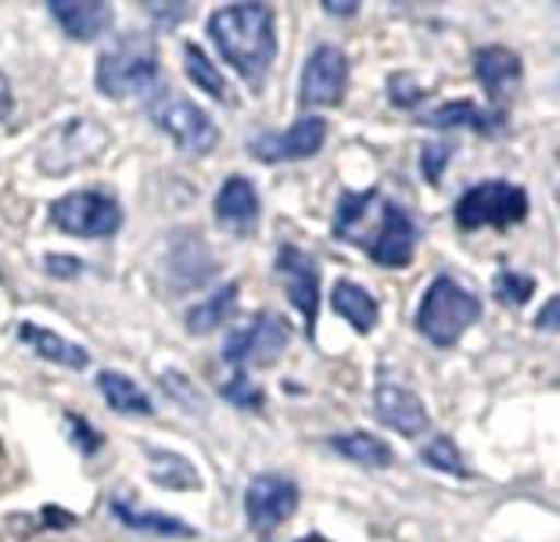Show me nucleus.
<instances>
[{
    "label": "nucleus",
    "instance_id": "32",
    "mask_svg": "<svg viewBox=\"0 0 560 542\" xmlns=\"http://www.w3.org/2000/svg\"><path fill=\"white\" fill-rule=\"evenodd\" d=\"M388 97L396 101L399 108H420V101H424V91L406 80V75H396V80H388Z\"/></svg>",
    "mask_w": 560,
    "mask_h": 542
},
{
    "label": "nucleus",
    "instance_id": "9",
    "mask_svg": "<svg viewBox=\"0 0 560 542\" xmlns=\"http://www.w3.org/2000/svg\"><path fill=\"white\" fill-rule=\"evenodd\" d=\"M273 270L284 281L291 306L305 317V331L316 338V309H320V267H316V259L295 245H284L277 251Z\"/></svg>",
    "mask_w": 560,
    "mask_h": 542
},
{
    "label": "nucleus",
    "instance_id": "4",
    "mask_svg": "<svg viewBox=\"0 0 560 542\" xmlns=\"http://www.w3.org/2000/svg\"><path fill=\"white\" fill-rule=\"evenodd\" d=\"M528 216V195L525 187L506 184V180H486L478 187H467V191L456 198L453 220L460 231H481V226H492V231H506Z\"/></svg>",
    "mask_w": 560,
    "mask_h": 542
},
{
    "label": "nucleus",
    "instance_id": "25",
    "mask_svg": "<svg viewBox=\"0 0 560 542\" xmlns=\"http://www.w3.org/2000/svg\"><path fill=\"white\" fill-rule=\"evenodd\" d=\"M184 69H187L190 83H195L198 91H206L209 97H220V101L231 97V91H226L223 72L215 69V61H212L198 44H187V47H184Z\"/></svg>",
    "mask_w": 560,
    "mask_h": 542
},
{
    "label": "nucleus",
    "instance_id": "24",
    "mask_svg": "<svg viewBox=\"0 0 560 542\" xmlns=\"http://www.w3.org/2000/svg\"><path fill=\"white\" fill-rule=\"evenodd\" d=\"M237 309V284H220V292H212L201 306L187 313V331L190 334H209L223 320H231Z\"/></svg>",
    "mask_w": 560,
    "mask_h": 542
},
{
    "label": "nucleus",
    "instance_id": "2",
    "mask_svg": "<svg viewBox=\"0 0 560 542\" xmlns=\"http://www.w3.org/2000/svg\"><path fill=\"white\" fill-rule=\"evenodd\" d=\"M97 91L105 97H155L162 91L159 47L148 33H126L97 55Z\"/></svg>",
    "mask_w": 560,
    "mask_h": 542
},
{
    "label": "nucleus",
    "instance_id": "38",
    "mask_svg": "<svg viewBox=\"0 0 560 542\" xmlns=\"http://www.w3.org/2000/svg\"><path fill=\"white\" fill-rule=\"evenodd\" d=\"M324 11H327V15L349 19V15H355V11H360V4H324Z\"/></svg>",
    "mask_w": 560,
    "mask_h": 542
},
{
    "label": "nucleus",
    "instance_id": "21",
    "mask_svg": "<svg viewBox=\"0 0 560 542\" xmlns=\"http://www.w3.org/2000/svg\"><path fill=\"white\" fill-rule=\"evenodd\" d=\"M112 514H116V521H122L126 528H133V532H148V535H176V539H187L195 535V528L170 518V514H159V510H140L133 503H126L122 496L112 499Z\"/></svg>",
    "mask_w": 560,
    "mask_h": 542
},
{
    "label": "nucleus",
    "instance_id": "16",
    "mask_svg": "<svg viewBox=\"0 0 560 542\" xmlns=\"http://www.w3.org/2000/svg\"><path fill=\"white\" fill-rule=\"evenodd\" d=\"M374 399H377V417L385 421L388 427H396L399 435L417 438V435H424L431 427L424 402H420L410 388H402L399 381H388V377H385V381L377 385Z\"/></svg>",
    "mask_w": 560,
    "mask_h": 542
},
{
    "label": "nucleus",
    "instance_id": "14",
    "mask_svg": "<svg viewBox=\"0 0 560 542\" xmlns=\"http://www.w3.org/2000/svg\"><path fill=\"white\" fill-rule=\"evenodd\" d=\"M388 198H381L377 187L371 191H360V195H341L338 201V212H335V234L341 241H349L355 248H366L371 237L377 231V220H381V209H385Z\"/></svg>",
    "mask_w": 560,
    "mask_h": 542
},
{
    "label": "nucleus",
    "instance_id": "18",
    "mask_svg": "<svg viewBox=\"0 0 560 542\" xmlns=\"http://www.w3.org/2000/svg\"><path fill=\"white\" fill-rule=\"evenodd\" d=\"M420 122L439 126V130H478V133H500L506 126V111L478 108L475 101H450V105L417 111Z\"/></svg>",
    "mask_w": 560,
    "mask_h": 542
},
{
    "label": "nucleus",
    "instance_id": "28",
    "mask_svg": "<svg viewBox=\"0 0 560 542\" xmlns=\"http://www.w3.org/2000/svg\"><path fill=\"white\" fill-rule=\"evenodd\" d=\"M495 298L503 302V306H525V302L532 298V292H536V281L532 276H525V273H500L495 276Z\"/></svg>",
    "mask_w": 560,
    "mask_h": 542
},
{
    "label": "nucleus",
    "instance_id": "37",
    "mask_svg": "<svg viewBox=\"0 0 560 542\" xmlns=\"http://www.w3.org/2000/svg\"><path fill=\"white\" fill-rule=\"evenodd\" d=\"M165 381H170V388H176V385H180V377L170 374V377H165ZM184 406H190V410H201V402H198V392H195V388H190V392H184Z\"/></svg>",
    "mask_w": 560,
    "mask_h": 542
},
{
    "label": "nucleus",
    "instance_id": "35",
    "mask_svg": "<svg viewBox=\"0 0 560 542\" xmlns=\"http://www.w3.org/2000/svg\"><path fill=\"white\" fill-rule=\"evenodd\" d=\"M11 108H15V97H11V83L4 80V72H0V122L11 116Z\"/></svg>",
    "mask_w": 560,
    "mask_h": 542
},
{
    "label": "nucleus",
    "instance_id": "22",
    "mask_svg": "<svg viewBox=\"0 0 560 542\" xmlns=\"http://www.w3.org/2000/svg\"><path fill=\"white\" fill-rule=\"evenodd\" d=\"M97 388H101V396L108 399V406L116 413H140V417H148V413L155 410V402L148 399L144 388L133 385V377H126L119 370H101L97 374Z\"/></svg>",
    "mask_w": 560,
    "mask_h": 542
},
{
    "label": "nucleus",
    "instance_id": "7",
    "mask_svg": "<svg viewBox=\"0 0 560 542\" xmlns=\"http://www.w3.org/2000/svg\"><path fill=\"white\" fill-rule=\"evenodd\" d=\"M291 345V323L277 313H256L245 327L226 338L223 360L231 367H270L273 360L284 356V349Z\"/></svg>",
    "mask_w": 560,
    "mask_h": 542
},
{
    "label": "nucleus",
    "instance_id": "17",
    "mask_svg": "<svg viewBox=\"0 0 560 542\" xmlns=\"http://www.w3.org/2000/svg\"><path fill=\"white\" fill-rule=\"evenodd\" d=\"M47 11L72 40H97L101 33H108L112 15H116V8L105 0H55Z\"/></svg>",
    "mask_w": 560,
    "mask_h": 542
},
{
    "label": "nucleus",
    "instance_id": "26",
    "mask_svg": "<svg viewBox=\"0 0 560 542\" xmlns=\"http://www.w3.org/2000/svg\"><path fill=\"white\" fill-rule=\"evenodd\" d=\"M151 478L162 485V488H201V478L190 463L180 457V452H151Z\"/></svg>",
    "mask_w": 560,
    "mask_h": 542
},
{
    "label": "nucleus",
    "instance_id": "11",
    "mask_svg": "<svg viewBox=\"0 0 560 542\" xmlns=\"http://www.w3.org/2000/svg\"><path fill=\"white\" fill-rule=\"evenodd\" d=\"M371 259L377 267L385 270H406L413 262V251H417V223L410 220V212L402 205H392L385 201L381 209V220H377V231L371 237Z\"/></svg>",
    "mask_w": 560,
    "mask_h": 542
},
{
    "label": "nucleus",
    "instance_id": "6",
    "mask_svg": "<svg viewBox=\"0 0 560 542\" xmlns=\"http://www.w3.org/2000/svg\"><path fill=\"white\" fill-rule=\"evenodd\" d=\"M50 223L72 237H112L122 226V205L105 191H72L50 205Z\"/></svg>",
    "mask_w": 560,
    "mask_h": 542
},
{
    "label": "nucleus",
    "instance_id": "5",
    "mask_svg": "<svg viewBox=\"0 0 560 542\" xmlns=\"http://www.w3.org/2000/svg\"><path fill=\"white\" fill-rule=\"evenodd\" d=\"M148 116L162 133H170L176 148L187 151V155H206V151H212L215 141H220V130H215V122L209 119V111L190 105L180 94L159 91L148 101Z\"/></svg>",
    "mask_w": 560,
    "mask_h": 542
},
{
    "label": "nucleus",
    "instance_id": "33",
    "mask_svg": "<svg viewBox=\"0 0 560 542\" xmlns=\"http://www.w3.org/2000/svg\"><path fill=\"white\" fill-rule=\"evenodd\" d=\"M148 15H155L162 30H176L184 19L195 15V4H144Z\"/></svg>",
    "mask_w": 560,
    "mask_h": 542
},
{
    "label": "nucleus",
    "instance_id": "3",
    "mask_svg": "<svg viewBox=\"0 0 560 542\" xmlns=\"http://www.w3.org/2000/svg\"><path fill=\"white\" fill-rule=\"evenodd\" d=\"M481 317V298L467 292L453 276H435L428 295L420 298L417 309V331L435 349H450L460 342V334Z\"/></svg>",
    "mask_w": 560,
    "mask_h": 542
},
{
    "label": "nucleus",
    "instance_id": "20",
    "mask_svg": "<svg viewBox=\"0 0 560 542\" xmlns=\"http://www.w3.org/2000/svg\"><path fill=\"white\" fill-rule=\"evenodd\" d=\"M330 306H335V313L346 323H352L355 331L366 334L377 327V317H381V306L377 298L366 292V287L352 284V281H338L335 292H330Z\"/></svg>",
    "mask_w": 560,
    "mask_h": 542
},
{
    "label": "nucleus",
    "instance_id": "15",
    "mask_svg": "<svg viewBox=\"0 0 560 542\" xmlns=\"http://www.w3.org/2000/svg\"><path fill=\"white\" fill-rule=\"evenodd\" d=\"M212 212L231 234H252L262 216L256 184H252L248 176H231V180L220 187V195H215Z\"/></svg>",
    "mask_w": 560,
    "mask_h": 542
},
{
    "label": "nucleus",
    "instance_id": "8",
    "mask_svg": "<svg viewBox=\"0 0 560 542\" xmlns=\"http://www.w3.org/2000/svg\"><path fill=\"white\" fill-rule=\"evenodd\" d=\"M346 91H349V58L338 47L320 44L302 69V86H299L302 108L341 105Z\"/></svg>",
    "mask_w": 560,
    "mask_h": 542
},
{
    "label": "nucleus",
    "instance_id": "13",
    "mask_svg": "<svg viewBox=\"0 0 560 542\" xmlns=\"http://www.w3.org/2000/svg\"><path fill=\"white\" fill-rule=\"evenodd\" d=\"M475 75H478V83H481V91H486V97L492 101V108L503 111L506 101L517 94L525 69H521V58L514 55V50H506V47H481V50H475Z\"/></svg>",
    "mask_w": 560,
    "mask_h": 542
},
{
    "label": "nucleus",
    "instance_id": "30",
    "mask_svg": "<svg viewBox=\"0 0 560 542\" xmlns=\"http://www.w3.org/2000/svg\"><path fill=\"white\" fill-rule=\"evenodd\" d=\"M453 155H456V144H450V141H428L420 148V169H424L431 184L442 180V169L450 166Z\"/></svg>",
    "mask_w": 560,
    "mask_h": 542
},
{
    "label": "nucleus",
    "instance_id": "1",
    "mask_svg": "<svg viewBox=\"0 0 560 542\" xmlns=\"http://www.w3.org/2000/svg\"><path fill=\"white\" fill-rule=\"evenodd\" d=\"M209 36L226 66L241 72V80L262 86L277 61V19L270 4H226L212 11Z\"/></svg>",
    "mask_w": 560,
    "mask_h": 542
},
{
    "label": "nucleus",
    "instance_id": "39",
    "mask_svg": "<svg viewBox=\"0 0 560 542\" xmlns=\"http://www.w3.org/2000/svg\"><path fill=\"white\" fill-rule=\"evenodd\" d=\"M299 542H330V539H324V535H305V539H299Z\"/></svg>",
    "mask_w": 560,
    "mask_h": 542
},
{
    "label": "nucleus",
    "instance_id": "36",
    "mask_svg": "<svg viewBox=\"0 0 560 542\" xmlns=\"http://www.w3.org/2000/svg\"><path fill=\"white\" fill-rule=\"evenodd\" d=\"M536 327H542V331H557V298H550V302L542 306Z\"/></svg>",
    "mask_w": 560,
    "mask_h": 542
},
{
    "label": "nucleus",
    "instance_id": "10",
    "mask_svg": "<svg viewBox=\"0 0 560 542\" xmlns=\"http://www.w3.org/2000/svg\"><path fill=\"white\" fill-rule=\"evenodd\" d=\"M299 510V485L284 474H259L245 493V514L252 528L273 532Z\"/></svg>",
    "mask_w": 560,
    "mask_h": 542
},
{
    "label": "nucleus",
    "instance_id": "31",
    "mask_svg": "<svg viewBox=\"0 0 560 542\" xmlns=\"http://www.w3.org/2000/svg\"><path fill=\"white\" fill-rule=\"evenodd\" d=\"M66 424H69V435H72V443L80 446V452L83 457H94V452L101 449V443H105V438H101L91 424H86L83 417H75V413H69L66 417Z\"/></svg>",
    "mask_w": 560,
    "mask_h": 542
},
{
    "label": "nucleus",
    "instance_id": "34",
    "mask_svg": "<svg viewBox=\"0 0 560 542\" xmlns=\"http://www.w3.org/2000/svg\"><path fill=\"white\" fill-rule=\"evenodd\" d=\"M44 267H47V273H55V276H75V273H83V262L75 259V256H47L44 259Z\"/></svg>",
    "mask_w": 560,
    "mask_h": 542
},
{
    "label": "nucleus",
    "instance_id": "29",
    "mask_svg": "<svg viewBox=\"0 0 560 542\" xmlns=\"http://www.w3.org/2000/svg\"><path fill=\"white\" fill-rule=\"evenodd\" d=\"M223 399H231L241 410H262V388L256 381H248V370H237L231 381L223 385Z\"/></svg>",
    "mask_w": 560,
    "mask_h": 542
},
{
    "label": "nucleus",
    "instance_id": "19",
    "mask_svg": "<svg viewBox=\"0 0 560 542\" xmlns=\"http://www.w3.org/2000/svg\"><path fill=\"white\" fill-rule=\"evenodd\" d=\"M19 338L36 352V356H44V360H50V363H61V367H69V370L91 367V352H86L83 345L66 342L61 334L44 331V327H36V323H22V327H19Z\"/></svg>",
    "mask_w": 560,
    "mask_h": 542
},
{
    "label": "nucleus",
    "instance_id": "27",
    "mask_svg": "<svg viewBox=\"0 0 560 542\" xmlns=\"http://www.w3.org/2000/svg\"><path fill=\"white\" fill-rule=\"evenodd\" d=\"M420 460L428 463V468H435L442 474H453V478H467V463L460 460V449H456L450 438H435L424 452H420Z\"/></svg>",
    "mask_w": 560,
    "mask_h": 542
},
{
    "label": "nucleus",
    "instance_id": "23",
    "mask_svg": "<svg viewBox=\"0 0 560 542\" xmlns=\"http://www.w3.org/2000/svg\"><path fill=\"white\" fill-rule=\"evenodd\" d=\"M330 449L338 452V457H346L352 463H363V468H388L392 460H396V452H392L385 443H381L377 435L371 432H349V435H335L330 438Z\"/></svg>",
    "mask_w": 560,
    "mask_h": 542
},
{
    "label": "nucleus",
    "instance_id": "12",
    "mask_svg": "<svg viewBox=\"0 0 560 542\" xmlns=\"http://www.w3.org/2000/svg\"><path fill=\"white\" fill-rule=\"evenodd\" d=\"M327 141V119L320 116H302L291 130L284 133H262L248 144V151L259 162H302L320 155Z\"/></svg>",
    "mask_w": 560,
    "mask_h": 542
}]
</instances>
